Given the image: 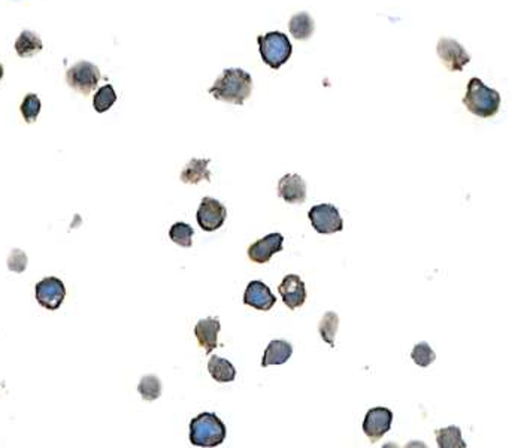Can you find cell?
Here are the masks:
<instances>
[{
    "label": "cell",
    "instance_id": "6da1fadb",
    "mask_svg": "<svg viewBox=\"0 0 521 448\" xmlns=\"http://www.w3.org/2000/svg\"><path fill=\"white\" fill-rule=\"evenodd\" d=\"M208 91L217 100L243 105L251 96L252 78L248 72L239 68L225 69Z\"/></svg>",
    "mask_w": 521,
    "mask_h": 448
},
{
    "label": "cell",
    "instance_id": "7a4b0ae2",
    "mask_svg": "<svg viewBox=\"0 0 521 448\" xmlns=\"http://www.w3.org/2000/svg\"><path fill=\"white\" fill-rule=\"evenodd\" d=\"M501 94L499 91L487 87L480 78H471L467 82L463 105L467 111L481 119H490L501 108Z\"/></svg>",
    "mask_w": 521,
    "mask_h": 448
},
{
    "label": "cell",
    "instance_id": "3957f363",
    "mask_svg": "<svg viewBox=\"0 0 521 448\" xmlns=\"http://www.w3.org/2000/svg\"><path fill=\"white\" fill-rule=\"evenodd\" d=\"M226 435L225 423L214 412H202L190 423V442L195 447H218Z\"/></svg>",
    "mask_w": 521,
    "mask_h": 448
},
{
    "label": "cell",
    "instance_id": "277c9868",
    "mask_svg": "<svg viewBox=\"0 0 521 448\" xmlns=\"http://www.w3.org/2000/svg\"><path fill=\"white\" fill-rule=\"evenodd\" d=\"M257 44L262 60L273 70H278L285 65L293 54L292 42L282 31H269V33L259 36Z\"/></svg>",
    "mask_w": 521,
    "mask_h": 448
},
{
    "label": "cell",
    "instance_id": "5b68a950",
    "mask_svg": "<svg viewBox=\"0 0 521 448\" xmlns=\"http://www.w3.org/2000/svg\"><path fill=\"white\" fill-rule=\"evenodd\" d=\"M100 78L102 73L99 68L86 60L75 63L66 72V82L69 84V87L82 93L84 96L91 94V91L98 87Z\"/></svg>",
    "mask_w": 521,
    "mask_h": 448
},
{
    "label": "cell",
    "instance_id": "8992f818",
    "mask_svg": "<svg viewBox=\"0 0 521 448\" xmlns=\"http://www.w3.org/2000/svg\"><path fill=\"white\" fill-rule=\"evenodd\" d=\"M308 218L318 233L331 234L344 230V220L339 214V209L331 204L312 207L308 212Z\"/></svg>",
    "mask_w": 521,
    "mask_h": 448
},
{
    "label": "cell",
    "instance_id": "52a82bcc",
    "mask_svg": "<svg viewBox=\"0 0 521 448\" xmlns=\"http://www.w3.org/2000/svg\"><path fill=\"white\" fill-rule=\"evenodd\" d=\"M196 218L202 230L216 232L225 224L227 218V209L220 200L206 196L200 202Z\"/></svg>",
    "mask_w": 521,
    "mask_h": 448
},
{
    "label": "cell",
    "instance_id": "ba28073f",
    "mask_svg": "<svg viewBox=\"0 0 521 448\" xmlns=\"http://www.w3.org/2000/svg\"><path fill=\"white\" fill-rule=\"evenodd\" d=\"M436 52H438L445 68L451 72H462L467 63L471 61L469 52L463 48L462 44L450 38L439 39L438 45H436Z\"/></svg>",
    "mask_w": 521,
    "mask_h": 448
},
{
    "label": "cell",
    "instance_id": "9c48e42d",
    "mask_svg": "<svg viewBox=\"0 0 521 448\" xmlns=\"http://www.w3.org/2000/svg\"><path fill=\"white\" fill-rule=\"evenodd\" d=\"M66 297V287L56 276H47L36 284V301L50 311H57Z\"/></svg>",
    "mask_w": 521,
    "mask_h": 448
},
{
    "label": "cell",
    "instance_id": "30bf717a",
    "mask_svg": "<svg viewBox=\"0 0 521 448\" xmlns=\"http://www.w3.org/2000/svg\"><path fill=\"white\" fill-rule=\"evenodd\" d=\"M393 419H395L393 412L384 407L372 408L366 412V417L363 420V432L372 444L378 442L390 431Z\"/></svg>",
    "mask_w": 521,
    "mask_h": 448
},
{
    "label": "cell",
    "instance_id": "8fae6325",
    "mask_svg": "<svg viewBox=\"0 0 521 448\" xmlns=\"http://www.w3.org/2000/svg\"><path fill=\"white\" fill-rule=\"evenodd\" d=\"M282 244L284 237L281 233H269L268 237H264L248 247V257L254 263H268L272 255L282 251Z\"/></svg>",
    "mask_w": 521,
    "mask_h": 448
},
{
    "label": "cell",
    "instance_id": "7c38bea8",
    "mask_svg": "<svg viewBox=\"0 0 521 448\" xmlns=\"http://www.w3.org/2000/svg\"><path fill=\"white\" fill-rule=\"evenodd\" d=\"M278 292L282 297V302L289 306L292 311L301 308L306 301V287L299 275H287L280 284Z\"/></svg>",
    "mask_w": 521,
    "mask_h": 448
},
{
    "label": "cell",
    "instance_id": "4fadbf2b",
    "mask_svg": "<svg viewBox=\"0 0 521 448\" xmlns=\"http://www.w3.org/2000/svg\"><path fill=\"white\" fill-rule=\"evenodd\" d=\"M243 304L256 308L259 311H271L276 304V297L264 283L251 281L243 293Z\"/></svg>",
    "mask_w": 521,
    "mask_h": 448
},
{
    "label": "cell",
    "instance_id": "5bb4252c",
    "mask_svg": "<svg viewBox=\"0 0 521 448\" xmlns=\"http://www.w3.org/2000/svg\"><path fill=\"white\" fill-rule=\"evenodd\" d=\"M278 196L287 204H303L306 200V183L297 174H287L278 183Z\"/></svg>",
    "mask_w": 521,
    "mask_h": 448
},
{
    "label": "cell",
    "instance_id": "9a60e30c",
    "mask_svg": "<svg viewBox=\"0 0 521 448\" xmlns=\"http://www.w3.org/2000/svg\"><path fill=\"white\" fill-rule=\"evenodd\" d=\"M221 323L218 318H204L199 320L195 327V335L200 347H204L205 353L211 354L218 347V334Z\"/></svg>",
    "mask_w": 521,
    "mask_h": 448
},
{
    "label": "cell",
    "instance_id": "2e32d148",
    "mask_svg": "<svg viewBox=\"0 0 521 448\" xmlns=\"http://www.w3.org/2000/svg\"><path fill=\"white\" fill-rule=\"evenodd\" d=\"M293 354V345L285 339H273L266 347L262 359V366L268 368L271 365H284Z\"/></svg>",
    "mask_w": 521,
    "mask_h": 448
},
{
    "label": "cell",
    "instance_id": "e0dca14e",
    "mask_svg": "<svg viewBox=\"0 0 521 448\" xmlns=\"http://www.w3.org/2000/svg\"><path fill=\"white\" fill-rule=\"evenodd\" d=\"M211 160L209 158H191L190 162L186 165V167L181 172V181L184 184H199L200 181H211V172L209 166Z\"/></svg>",
    "mask_w": 521,
    "mask_h": 448
},
{
    "label": "cell",
    "instance_id": "ac0fdd59",
    "mask_svg": "<svg viewBox=\"0 0 521 448\" xmlns=\"http://www.w3.org/2000/svg\"><path fill=\"white\" fill-rule=\"evenodd\" d=\"M289 30L294 39L306 40L310 39L315 31L314 18L308 13H299L290 18Z\"/></svg>",
    "mask_w": 521,
    "mask_h": 448
},
{
    "label": "cell",
    "instance_id": "d6986e66",
    "mask_svg": "<svg viewBox=\"0 0 521 448\" xmlns=\"http://www.w3.org/2000/svg\"><path fill=\"white\" fill-rule=\"evenodd\" d=\"M42 48H44V44H42L40 38L30 30L21 31V35L15 40V51L21 59H27L38 54L39 51H42Z\"/></svg>",
    "mask_w": 521,
    "mask_h": 448
},
{
    "label": "cell",
    "instance_id": "ffe728a7",
    "mask_svg": "<svg viewBox=\"0 0 521 448\" xmlns=\"http://www.w3.org/2000/svg\"><path fill=\"white\" fill-rule=\"evenodd\" d=\"M208 371L217 382H232L236 378V369L227 359L212 356L208 361Z\"/></svg>",
    "mask_w": 521,
    "mask_h": 448
},
{
    "label": "cell",
    "instance_id": "44dd1931",
    "mask_svg": "<svg viewBox=\"0 0 521 448\" xmlns=\"http://www.w3.org/2000/svg\"><path fill=\"white\" fill-rule=\"evenodd\" d=\"M436 442L439 448H466V442L462 438V429L457 426H450L435 431Z\"/></svg>",
    "mask_w": 521,
    "mask_h": 448
},
{
    "label": "cell",
    "instance_id": "7402d4cb",
    "mask_svg": "<svg viewBox=\"0 0 521 448\" xmlns=\"http://www.w3.org/2000/svg\"><path fill=\"white\" fill-rule=\"evenodd\" d=\"M339 329V317L336 313L329 311L323 315L320 324H318V330H320L322 339L327 343L332 348L335 347V335Z\"/></svg>",
    "mask_w": 521,
    "mask_h": 448
},
{
    "label": "cell",
    "instance_id": "603a6c76",
    "mask_svg": "<svg viewBox=\"0 0 521 448\" xmlns=\"http://www.w3.org/2000/svg\"><path fill=\"white\" fill-rule=\"evenodd\" d=\"M115 102H116V93L111 84H106L96 91L94 99H93V106H94L96 112L103 114L106 111H110Z\"/></svg>",
    "mask_w": 521,
    "mask_h": 448
},
{
    "label": "cell",
    "instance_id": "cb8c5ba5",
    "mask_svg": "<svg viewBox=\"0 0 521 448\" xmlns=\"http://www.w3.org/2000/svg\"><path fill=\"white\" fill-rule=\"evenodd\" d=\"M193 234L195 229L187 223H175L171 230H169V238H171V241L184 248H190L191 245H193Z\"/></svg>",
    "mask_w": 521,
    "mask_h": 448
},
{
    "label": "cell",
    "instance_id": "d4e9b609",
    "mask_svg": "<svg viewBox=\"0 0 521 448\" xmlns=\"http://www.w3.org/2000/svg\"><path fill=\"white\" fill-rule=\"evenodd\" d=\"M137 391L144 401L153 402L162 396V382L156 375H145L137 386Z\"/></svg>",
    "mask_w": 521,
    "mask_h": 448
},
{
    "label": "cell",
    "instance_id": "484cf974",
    "mask_svg": "<svg viewBox=\"0 0 521 448\" xmlns=\"http://www.w3.org/2000/svg\"><path fill=\"white\" fill-rule=\"evenodd\" d=\"M40 108H42L40 99L38 98L36 94H33V93H29L26 96V98H24L23 103H21V106H20L21 114H23V119L29 124L35 123L38 120V115L40 112Z\"/></svg>",
    "mask_w": 521,
    "mask_h": 448
},
{
    "label": "cell",
    "instance_id": "4316f807",
    "mask_svg": "<svg viewBox=\"0 0 521 448\" xmlns=\"http://www.w3.org/2000/svg\"><path fill=\"white\" fill-rule=\"evenodd\" d=\"M411 359L416 361V365L421 368H428L436 360V354L428 343H420L412 348Z\"/></svg>",
    "mask_w": 521,
    "mask_h": 448
},
{
    "label": "cell",
    "instance_id": "83f0119b",
    "mask_svg": "<svg viewBox=\"0 0 521 448\" xmlns=\"http://www.w3.org/2000/svg\"><path fill=\"white\" fill-rule=\"evenodd\" d=\"M8 268L17 274L24 272L27 268L26 253L23 250H13V253H10V255L8 257Z\"/></svg>",
    "mask_w": 521,
    "mask_h": 448
},
{
    "label": "cell",
    "instance_id": "f1b7e54d",
    "mask_svg": "<svg viewBox=\"0 0 521 448\" xmlns=\"http://www.w3.org/2000/svg\"><path fill=\"white\" fill-rule=\"evenodd\" d=\"M2 78H3V66H2V63H0V80Z\"/></svg>",
    "mask_w": 521,
    "mask_h": 448
}]
</instances>
